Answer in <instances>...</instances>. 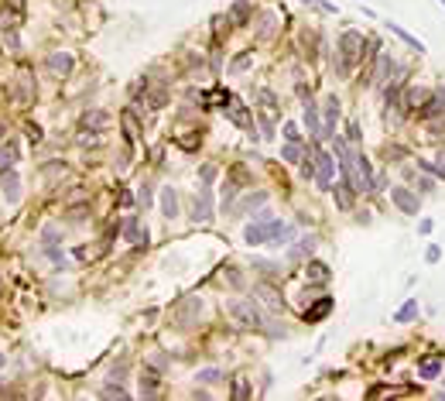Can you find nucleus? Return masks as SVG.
Returning a JSON list of instances; mask_svg holds the SVG:
<instances>
[{"label": "nucleus", "mask_w": 445, "mask_h": 401, "mask_svg": "<svg viewBox=\"0 0 445 401\" xmlns=\"http://www.w3.org/2000/svg\"><path fill=\"white\" fill-rule=\"evenodd\" d=\"M305 3H312V7H319V10H329V14L336 10V7H332V3H326V0H305Z\"/></svg>", "instance_id": "bb28decb"}, {"label": "nucleus", "mask_w": 445, "mask_h": 401, "mask_svg": "<svg viewBox=\"0 0 445 401\" xmlns=\"http://www.w3.org/2000/svg\"><path fill=\"white\" fill-rule=\"evenodd\" d=\"M305 127H308L312 134H319V110H315V103H312V100L305 103Z\"/></svg>", "instance_id": "4468645a"}, {"label": "nucleus", "mask_w": 445, "mask_h": 401, "mask_svg": "<svg viewBox=\"0 0 445 401\" xmlns=\"http://www.w3.org/2000/svg\"><path fill=\"white\" fill-rule=\"evenodd\" d=\"M161 213L168 216V219L178 216V196H175V189H165V192H161Z\"/></svg>", "instance_id": "0eeeda50"}, {"label": "nucleus", "mask_w": 445, "mask_h": 401, "mask_svg": "<svg viewBox=\"0 0 445 401\" xmlns=\"http://www.w3.org/2000/svg\"><path fill=\"white\" fill-rule=\"evenodd\" d=\"M233 395H237V398H247V381H237V388H233Z\"/></svg>", "instance_id": "7c9ffc66"}, {"label": "nucleus", "mask_w": 445, "mask_h": 401, "mask_svg": "<svg viewBox=\"0 0 445 401\" xmlns=\"http://www.w3.org/2000/svg\"><path fill=\"white\" fill-rule=\"evenodd\" d=\"M264 192H257V196H247V199H243V202H240V209H254V206H264Z\"/></svg>", "instance_id": "6ab92c4d"}, {"label": "nucleus", "mask_w": 445, "mask_h": 401, "mask_svg": "<svg viewBox=\"0 0 445 401\" xmlns=\"http://www.w3.org/2000/svg\"><path fill=\"white\" fill-rule=\"evenodd\" d=\"M439 360H425V364H421V367H418V374H421V377H439Z\"/></svg>", "instance_id": "a211bd4d"}, {"label": "nucleus", "mask_w": 445, "mask_h": 401, "mask_svg": "<svg viewBox=\"0 0 445 401\" xmlns=\"http://www.w3.org/2000/svg\"><path fill=\"white\" fill-rule=\"evenodd\" d=\"M439 257H442V250H439V247H428V254H425V261H428V264H435Z\"/></svg>", "instance_id": "a878e982"}, {"label": "nucleus", "mask_w": 445, "mask_h": 401, "mask_svg": "<svg viewBox=\"0 0 445 401\" xmlns=\"http://www.w3.org/2000/svg\"><path fill=\"white\" fill-rule=\"evenodd\" d=\"M350 189H353V185H350V182L336 185V202H339L343 209H350V206H353V192H350Z\"/></svg>", "instance_id": "f8f14e48"}, {"label": "nucleus", "mask_w": 445, "mask_h": 401, "mask_svg": "<svg viewBox=\"0 0 445 401\" xmlns=\"http://www.w3.org/2000/svg\"><path fill=\"white\" fill-rule=\"evenodd\" d=\"M106 120H110V117H106L103 110H92V113H86V117H83V127H92V130H99V127H106Z\"/></svg>", "instance_id": "ddd939ff"}, {"label": "nucleus", "mask_w": 445, "mask_h": 401, "mask_svg": "<svg viewBox=\"0 0 445 401\" xmlns=\"http://www.w3.org/2000/svg\"><path fill=\"white\" fill-rule=\"evenodd\" d=\"M284 134H288V141H298V127L295 123H284Z\"/></svg>", "instance_id": "c756f323"}, {"label": "nucleus", "mask_w": 445, "mask_h": 401, "mask_svg": "<svg viewBox=\"0 0 445 401\" xmlns=\"http://www.w3.org/2000/svg\"><path fill=\"white\" fill-rule=\"evenodd\" d=\"M0 192H3L7 202H17V175H14V172H7V175L0 179Z\"/></svg>", "instance_id": "423d86ee"}, {"label": "nucleus", "mask_w": 445, "mask_h": 401, "mask_svg": "<svg viewBox=\"0 0 445 401\" xmlns=\"http://www.w3.org/2000/svg\"><path fill=\"white\" fill-rule=\"evenodd\" d=\"M301 175L312 179V175H315V165H312V161H301Z\"/></svg>", "instance_id": "c85d7f7f"}, {"label": "nucleus", "mask_w": 445, "mask_h": 401, "mask_svg": "<svg viewBox=\"0 0 445 401\" xmlns=\"http://www.w3.org/2000/svg\"><path fill=\"white\" fill-rule=\"evenodd\" d=\"M219 377H223L219 370H202V374H199V381H206V384H212V381H219Z\"/></svg>", "instance_id": "393cba45"}, {"label": "nucleus", "mask_w": 445, "mask_h": 401, "mask_svg": "<svg viewBox=\"0 0 445 401\" xmlns=\"http://www.w3.org/2000/svg\"><path fill=\"white\" fill-rule=\"evenodd\" d=\"M439 3H445V0H439Z\"/></svg>", "instance_id": "473e14b6"}, {"label": "nucleus", "mask_w": 445, "mask_h": 401, "mask_svg": "<svg viewBox=\"0 0 445 401\" xmlns=\"http://www.w3.org/2000/svg\"><path fill=\"white\" fill-rule=\"evenodd\" d=\"M48 69L59 72V76H65V72L72 69V55H52V59H48Z\"/></svg>", "instance_id": "9b49d317"}, {"label": "nucleus", "mask_w": 445, "mask_h": 401, "mask_svg": "<svg viewBox=\"0 0 445 401\" xmlns=\"http://www.w3.org/2000/svg\"><path fill=\"white\" fill-rule=\"evenodd\" d=\"M137 202H141V209H148L151 206V185H144V189L137 192Z\"/></svg>", "instance_id": "b1692460"}, {"label": "nucleus", "mask_w": 445, "mask_h": 401, "mask_svg": "<svg viewBox=\"0 0 445 401\" xmlns=\"http://www.w3.org/2000/svg\"><path fill=\"white\" fill-rule=\"evenodd\" d=\"M10 161H17V148H14V144H7V148L0 151V165H10Z\"/></svg>", "instance_id": "4be33fe9"}, {"label": "nucleus", "mask_w": 445, "mask_h": 401, "mask_svg": "<svg viewBox=\"0 0 445 401\" xmlns=\"http://www.w3.org/2000/svg\"><path fill=\"white\" fill-rule=\"evenodd\" d=\"M390 199H394V206H397L401 213H408V216H415V213H418V196L411 192V189H404V185H394V189H390Z\"/></svg>", "instance_id": "f03ea898"}, {"label": "nucleus", "mask_w": 445, "mask_h": 401, "mask_svg": "<svg viewBox=\"0 0 445 401\" xmlns=\"http://www.w3.org/2000/svg\"><path fill=\"white\" fill-rule=\"evenodd\" d=\"M315 175H319V182H322V189H329V179H332V158L329 154H315Z\"/></svg>", "instance_id": "39448f33"}, {"label": "nucleus", "mask_w": 445, "mask_h": 401, "mask_svg": "<svg viewBox=\"0 0 445 401\" xmlns=\"http://www.w3.org/2000/svg\"><path fill=\"white\" fill-rule=\"evenodd\" d=\"M230 120H237L240 127H250V120H247V110H243V106H233V110H230Z\"/></svg>", "instance_id": "aec40b11"}, {"label": "nucleus", "mask_w": 445, "mask_h": 401, "mask_svg": "<svg viewBox=\"0 0 445 401\" xmlns=\"http://www.w3.org/2000/svg\"><path fill=\"white\" fill-rule=\"evenodd\" d=\"M233 14H237V17H247V0H237V3H233Z\"/></svg>", "instance_id": "cd10ccee"}, {"label": "nucleus", "mask_w": 445, "mask_h": 401, "mask_svg": "<svg viewBox=\"0 0 445 401\" xmlns=\"http://www.w3.org/2000/svg\"><path fill=\"white\" fill-rule=\"evenodd\" d=\"M315 244H319V240H315V237L308 233V237H301V240H298V244L291 247V250H288V257H291V261H301V257H312V250H315Z\"/></svg>", "instance_id": "20e7f679"}, {"label": "nucleus", "mask_w": 445, "mask_h": 401, "mask_svg": "<svg viewBox=\"0 0 445 401\" xmlns=\"http://www.w3.org/2000/svg\"><path fill=\"white\" fill-rule=\"evenodd\" d=\"M387 28L394 31V34H397V38H401V41H408V45H411V48H418V52H425V45H421V41H418L415 34H408V31L401 28V24H394V21H387Z\"/></svg>", "instance_id": "1a4fd4ad"}, {"label": "nucleus", "mask_w": 445, "mask_h": 401, "mask_svg": "<svg viewBox=\"0 0 445 401\" xmlns=\"http://www.w3.org/2000/svg\"><path fill=\"white\" fill-rule=\"evenodd\" d=\"M418 315V299H411V302H404V305L397 308V315H394V322H411Z\"/></svg>", "instance_id": "9d476101"}, {"label": "nucleus", "mask_w": 445, "mask_h": 401, "mask_svg": "<svg viewBox=\"0 0 445 401\" xmlns=\"http://www.w3.org/2000/svg\"><path fill=\"white\" fill-rule=\"evenodd\" d=\"M250 59H254L250 52H243V55H237V59H233V72H240V69H247V65H250Z\"/></svg>", "instance_id": "5701e85b"}, {"label": "nucleus", "mask_w": 445, "mask_h": 401, "mask_svg": "<svg viewBox=\"0 0 445 401\" xmlns=\"http://www.w3.org/2000/svg\"><path fill=\"white\" fill-rule=\"evenodd\" d=\"M192 219H195V223H206V219H212V189H209V185H202V189H199V196H195Z\"/></svg>", "instance_id": "7ed1b4c3"}, {"label": "nucleus", "mask_w": 445, "mask_h": 401, "mask_svg": "<svg viewBox=\"0 0 445 401\" xmlns=\"http://www.w3.org/2000/svg\"><path fill=\"white\" fill-rule=\"evenodd\" d=\"M329 308H332V299H322L319 305H312L308 312H305V322H319L322 315H329Z\"/></svg>", "instance_id": "6e6552de"}, {"label": "nucleus", "mask_w": 445, "mask_h": 401, "mask_svg": "<svg viewBox=\"0 0 445 401\" xmlns=\"http://www.w3.org/2000/svg\"><path fill=\"white\" fill-rule=\"evenodd\" d=\"M390 72H394V59H390V55H380V65H377V83L390 79Z\"/></svg>", "instance_id": "2eb2a0df"}, {"label": "nucleus", "mask_w": 445, "mask_h": 401, "mask_svg": "<svg viewBox=\"0 0 445 401\" xmlns=\"http://www.w3.org/2000/svg\"><path fill=\"white\" fill-rule=\"evenodd\" d=\"M281 158H284V161H291V165H298V161H301V148H298V141H291V144H284V151H281Z\"/></svg>", "instance_id": "dca6fc26"}, {"label": "nucleus", "mask_w": 445, "mask_h": 401, "mask_svg": "<svg viewBox=\"0 0 445 401\" xmlns=\"http://www.w3.org/2000/svg\"><path fill=\"white\" fill-rule=\"evenodd\" d=\"M308 278H312V281H326L329 268H326V264H319V261H312V264H308Z\"/></svg>", "instance_id": "f3484780"}, {"label": "nucleus", "mask_w": 445, "mask_h": 401, "mask_svg": "<svg viewBox=\"0 0 445 401\" xmlns=\"http://www.w3.org/2000/svg\"><path fill=\"white\" fill-rule=\"evenodd\" d=\"M230 315L237 319L240 326H264V315L261 308L254 305V299H230Z\"/></svg>", "instance_id": "f257e3e1"}, {"label": "nucleus", "mask_w": 445, "mask_h": 401, "mask_svg": "<svg viewBox=\"0 0 445 401\" xmlns=\"http://www.w3.org/2000/svg\"><path fill=\"white\" fill-rule=\"evenodd\" d=\"M103 398H127V391H123L120 384H106V388H103Z\"/></svg>", "instance_id": "412c9836"}, {"label": "nucleus", "mask_w": 445, "mask_h": 401, "mask_svg": "<svg viewBox=\"0 0 445 401\" xmlns=\"http://www.w3.org/2000/svg\"><path fill=\"white\" fill-rule=\"evenodd\" d=\"M432 168H435V175H442V179H445V154L435 161V165H432Z\"/></svg>", "instance_id": "2f4dec72"}]
</instances>
